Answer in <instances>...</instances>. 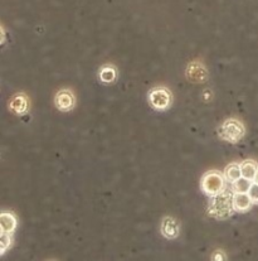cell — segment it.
<instances>
[{
	"label": "cell",
	"instance_id": "obj_16",
	"mask_svg": "<svg viewBox=\"0 0 258 261\" xmlns=\"http://www.w3.org/2000/svg\"><path fill=\"white\" fill-rule=\"evenodd\" d=\"M248 194L251 196L252 201H253L254 203H258V183L256 182L252 183L251 188H249L248 191Z\"/></svg>",
	"mask_w": 258,
	"mask_h": 261
},
{
	"label": "cell",
	"instance_id": "obj_6",
	"mask_svg": "<svg viewBox=\"0 0 258 261\" xmlns=\"http://www.w3.org/2000/svg\"><path fill=\"white\" fill-rule=\"evenodd\" d=\"M179 223L174 217L166 216V217L163 218V221H161V233H163L164 238L170 240L177 239L179 236Z\"/></svg>",
	"mask_w": 258,
	"mask_h": 261
},
{
	"label": "cell",
	"instance_id": "obj_17",
	"mask_svg": "<svg viewBox=\"0 0 258 261\" xmlns=\"http://www.w3.org/2000/svg\"><path fill=\"white\" fill-rule=\"evenodd\" d=\"M212 259L215 261H220V260H227V257H225L224 252L223 251H215L214 254L212 255Z\"/></svg>",
	"mask_w": 258,
	"mask_h": 261
},
{
	"label": "cell",
	"instance_id": "obj_11",
	"mask_svg": "<svg viewBox=\"0 0 258 261\" xmlns=\"http://www.w3.org/2000/svg\"><path fill=\"white\" fill-rule=\"evenodd\" d=\"M98 77L103 84H113L118 79V70L112 65H103L98 72Z\"/></svg>",
	"mask_w": 258,
	"mask_h": 261
},
{
	"label": "cell",
	"instance_id": "obj_4",
	"mask_svg": "<svg viewBox=\"0 0 258 261\" xmlns=\"http://www.w3.org/2000/svg\"><path fill=\"white\" fill-rule=\"evenodd\" d=\"M171 92L166 87L158 86L149 91V103L156 110H166L171 105Z\"/></svg>",
	"mask_w": 258,
	"mask_h": 261
},
{
	"label": "cell",
	"instance_id": "obj_5",
	"mask_svg": "<svg viewBox=\"0 0 258 261\" xmlns=\"http://www.w3.org/2000/svg\"><path fill=\"white\" fill-rule=\"evenodd\" d=\"M54 103L58 110L67 113V111H71L74 108V105H76V97H74L73 92L71 90H61L55 95Z\"/></svg>",
	"mask_w": 258,
	"mask_h": 261
},
{
	"label": "cell",
	"instance_id": "obj_18",
	"mask_svg": "<svg viewBox=\"0 0 258 261\" xmlns=\"http://www.w3.org/2000/svg\"><path fill=\"white\" fill-rule=\"evenodd\" d=\"M253 182L258 183V172H257V174H256V178H254V180H253Z\"/></svg>",
	"mask_w": 258,
	"mask_h": 261
},
{
	"label": "cell",
	"instance_id": "obj_7",
	"mask_svg": "<svg viewBox=\"0 0 258 261\" xmlns=\"http://www.w3.org/2000/svg\"><path fill=\"white\" fill-rule=\"evenodd\" d=\"M187 76L190 81L194 82H203L206 81L208 73H207L206 67L199 62H191L187 68Z\"/></svg>",
	"mask_w": 258,
	"mask_h": 261
},
{
	"label": "cell",
	"instance_id": "obj_2",
	"mask_svg": "<svg viewBox=\"0 0 258 261\" xmlns=\"http://www.w3.org/2000/svg\"><path fill=\"white\" fill-rule=\"evenodd\" d=\"M246 134L244 125L237 119L225 120L219 127V137L228 143H238Z\"/></svg>",
	"mask_w": 258,
	"mask_h": 261
},
{
	"label": "cell",
	"instance_id": "obj_3",
	"mask_svg": "<svg viewBox=\"0 0 258 261\" xmlns=\"http://www.w3.org/2000/svg\"><path fill=\"white\" fill-rule=\"evenodd\" d=\"M225 177L218 170H211L202 178V190L208 196H215L224 190Z\"/></svg>",
	"mask_w": 258,
	"mask_h": 261
},
{
	"label": "cell",
	"instance_id": "obj_1",
	"mask_svg": "<svg viewBox=\"0 0 258 261\" xmlns=\"http://www.w3.org/2000/svg\"><path fill=\"white\" fill-rule=\"evenodd\" d=\"M233 211H235L233 194H231L230 191L223 190L220 193L212 196L211 203H209V214L213 217L224 220V218L230 217Z\"/></svg>",
	"mask_w": 258,
	"mask_h": 261
},
{
	"label": "cell",
	"instance_id": "obj_15",
	"mask_svg": "<svg viewBox=\"0 0 258 261\" xmlns=\"http://www.w3.org/2000/svg\"><path fill=\"white\" fill-rule=\"evenodd\" d=\"M10 245H12V236H10V233L3 232L2 238H0V252H2V255L5 254V251L9 249Z\"/></svg>",
	"mask_w": 258,
	"mask_h": 261
},
{
	"label": "cell",
	"instance_id": "obj_9",
	"mask_svg": "<svg viewBox=\"0 0 258 261\" xmlns=\"http://www.w3.org/2000/svg\"><path fill=\"white\" fill-rule=\"evenodd\" d=\"M252 203H254L252 201L251 196L248 193H241V192H235L233 194V207H235V211L237 212H246L251 208Z\"/></svg>",
	"mask_w": 258,
	"mask_h": 261
},
{
	"label": "cell",
	"instance_id": "obj_12",
	"mask_svg": "<svg viewBox=\"0 0 258 261\" xmlns=\"http://www.w3.org/2000/svg\"><path fill=\"white\" fill-rule=\"evenodd\" d=\"M241 170L242 177H246L248 179L254 180L258 172V166L254 161H244L243 163H241Z\"/></svg>",
	"mask_w": 258,
	"mask_h": 261
},
{
	"label": "cell",
	"instance_id": "obj_14",
	"mask_svg": "<svg viewBox=\"0 0 258 261\" xmlns=\"http://www.w3.org/2000/svg\"><path fill=\"white\" fill-rule=\"evenodd\" d=\"M252 186V180L248 179L246 177H241L239 179H237L233 183V191L235 192H241V193H248L249 188Z\"/></svg>",
	"mask_w": 258,
	"mask_h": 261
},
{
	"label": "cell",
	"instance_id": "obj_8",
	"mask_svg": "<svg viewBox=\"0 0 258 261\" xmlns=\"http://www.w3.org/2000/svg\"><path fill=\"white\" fill-rule=\"evenodd\" d=\"M9 109L17 115H23L29 109V100L24 94H17L13 96L9 102Z\"/></svg>",
	"mask_w": 258,
	"mask_h": 261
},
{
	"label": "cell",
	"instance_id": "obj_10",
	"mask_svg": "<svg viewBox=\"0 0 258 261\" xmlns=\"http://www.w3.org/2000/svg\"><path fill=\"white\" fill-rule=\"evenodd\" d=\"M18 220L14 214L8 211H3L0 215V226H2V232L12 233L17 228Z\"/></svg>",
	"mask_w": 258,
	"mask_h": 261
},
{
	"label": "cell",
	"instance_id": "obj_13",
	"mask_svg": "<svg viewBox=\"0 0 258 261\" xmlns=\"http://www.w3.org/2000/svg\"><path fill=\"white\" fill-rule=\"evenodd\" d=\"M224 177L228 182L235 183L237 179L242 177V170H241V164L232 163L230 164L224 170Z\"/></svg>",
	"mask_w": 258,
	"mask_h": 261
}]
</instances>
